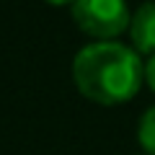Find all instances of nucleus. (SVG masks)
I'll use <instances>...</instances> for the list:
<instances>
[{"mask_svg": "<svg viewBox=\"0 0 155 155\" xmlns=\"http://www.w3.org/2000/svg\"><path fill=\"white\" fill-rule=\"evenodd\" d=\"M72 78L88 98L101 104H119L137 93L142 83V60L129 44L93 41L75 54Z\"/></svg>", "mask_w": 155, "mask_h": 155, "instance_id": "1", "label": "nucleus"}, {"mask_svg": "<svg viewBox=\"0 0 155 155\" xmlns=\"http://www.w3.org/2000/svg\"><path fill=\"white\" fill-rule=\"evenodd\" d=\"M129 8L124 0H75L72 18L96 36H116L129 26Z\"/></svg>", "mask_w": 155, "mask_h": 155, "instance_id": "2", "label": "nucleus"}, {"mask_svg": "<svg viewBox=\"0 0 155 155\" xmlns=\"http://www.w3.org/2000/svg\"><path fill=\"white\" fill-rule=\"evenodd\" d=\"M132 41L142 52H155V0H147L129 16Z\"/></svg>", "mask_w": 155, "mask_h": 155, "instance_id": "3", "label": "nucleus"}, {"mask_svg": "<svg viewBox=\"0 0 155 155\" xmlns=\"http://www.w3.org/2000/svg\"><path fill=\"white\" fill-rule=\"evenodd\" d=\"M137 140L150 155H155V104L150 109H145V114L140 116L137 124Z\"/></svg>", "mask_w": 155, "mask_h": 155, "instance_id": "4", "label": "nucleus"}, {"mask_svg": "<svg viewBox=\"0 0 155 155\" xmlns=\"http://www.w3.org/2000/svg\"><path fill=\"white\" fill-rule=\"evenodd\" d=\"M145 78H147V83H150V88H153L155 91V52H153V54H150V60L147 62H145Z\"/></svg>", "mask_w": 155, "mask_h": 155, "instance_id": "5", "label": "nucleus"}]
</instances>
